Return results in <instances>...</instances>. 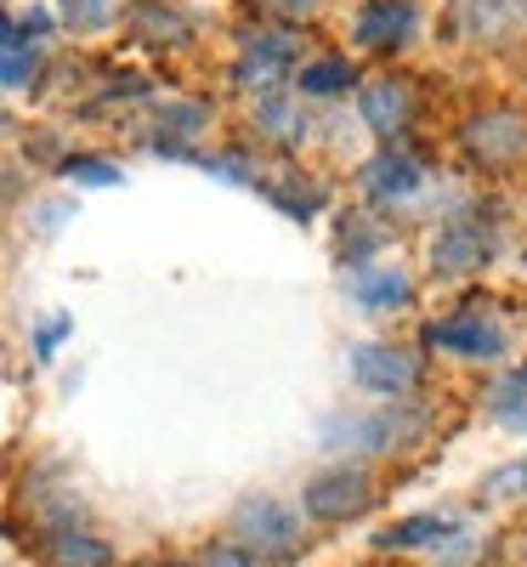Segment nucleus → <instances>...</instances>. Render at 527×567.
I'll list each match as a JSON object with an SVG mask.
<instances>
[{"label": "nucleus", "mask_w": 527, "mask_h": 567, "mask_svg": "<svg viewBox=\"0 0 527 567\" xmlns=\"http://www.w3.org/2000/svg\"><path fill=\"white\" fill-rule=\"evenodd\" d=\"M431 414L420 403H374V409H341L318 425V437L329 454H352V460H386V454H403L425 437Z\"/></svg>", "instance_id": "f257e3e1"}, {"label": "nucleus", "mask_w": 527, "mask_h": 567, "mask_svg": "<svg viewBox=\"0 0 527 567\" xmlns=\"http://www.w3.org/2000/svg\"><path fill=\"white\" fill-rule=\"evenodd\" d=\"M459 154L471 171H488V176H505V171H521L527 165V103H483L471 109L454 131Z\"/></svg>", "instance_id": "f03ea898"}, {"label": "nucleus", "mask_w": 527, "mask_h": 567, "mask_svg": "<svg viewBox=\"0 0 527 567\" xmlns=\"http://www.w3.org/2000/svg\"><path fill=\"white\" fill-rule=\"evenodd\" d=\"M227 539L245 545L261 567H283V561L307 556V528H301V516L283 505L278 494H245V499H238L232 516H227Z\"/></svg>", "instance_id": "7ed1b4c3"}, {"label": "nucleus", "mask_w": 527, "mask_h": 567, "mask_svg": "<svg viewBox=\"0 0 527 567\" xmlns=\"http://www.w3.org/2000/svg\"><path fill=\"white\" fill-rule=\"evenodd\" d=\"M494 256H499V221L476 216V210H454L431 233V267H437V278H476L494 267Z\"/></svg>", "instance_id": "20e7f679"}, {"label": "nucleus", "mask_w": 527, "mask_h": 567, "mask_svg": "<svg viewBox=\"0 0 527 567\" xmlns=\"http://www.w3.org/2000/svg\"><path fill=\"white\" fill-rule=\"evenodd\" d=\"M369 505H374V477L358 460H341V465L318 471V477H307V488H301L307 523H323V528L352 523V516H363Z\"/></svg>", "instance_id": "39448f33"}, {"label": "nucleus", "mask_w": 527, "mask_h": 567, "mask_svg": "<svg viewBox=\"0 0 527 567\" xmlns=\"http://www.w3.org/2000/svg\"><path fill=\"white\" fill-rule=\"evenodd\" d=\"M448 34L471 52H499L527 34V0H448Z\"/></svg>", "instance_id": "423d86ee"}, {"label": "nucleus", "mask_w": 527, "mask_h": 567, "mask_svg": "<svg viewBox=\"0 0 527 567\" xmlns=\"http://www.w3.org/2000/svg\"><path fill=\"white\" fill-rule=\"evenodd\" d=\"M296 58H301L296 29H250L245 40H238V69H232V80L261 97V91L283 85V74L296 69Z\"/></svg>", "instance_id": "0eeeda50"}, {"label": "nucleus", "mask_w": 527, "mask_h": 567, "mask_svg": "<svg viewBox=\"0 0 527 567\" xmlns=\"http://www.w3.org/2000/svg\"><path fill=\"white\" fill-rule=\"evenodd\" d=\"M352 381L374 398H409L425 381V363L392 341H358L352 347Z\"/></svg>", "instance_id": "6e6552de"}, {"label": "nucleus", "mask_w": 527, "mask_h": 567, "mask_svg": "<svg viewBox=\"0 0 527 567\" xmlns=\"http://www.w3.org/2000/svg\"><path fill=\"white\" fill-rule=\"evenodd\" d=\"M358 114H363V125L392 148V142L414 125V114H420V91H414V80H403V74L358 80Z\"/></svg>", "instance_id": "1a4fd4ad"}, {"label": "nucleus", "mask_w": 527, "mask_h": 567, "mask_svg": "<svg viewBox=\"0 0 527 567\" xmlns=\"http://www.w3.org/2000/svg\"><path fill=\"white\" fill-rule=\"evenodd\" d=\"M425 347L431 352H448V358H471V363H494L505 358V329L488 318V312H454V318H437V323H425Z\"/></svg>", "instance_id": "9d476101"}, {"label": "nucleus", "mask_w": 527, "mask_h": 567, "mask_svg": "<svg viewBox=\"0 0 527 567\" xmlns=\"http://www.w3.org/2000/svg\"><path fill=\"white\" fill-rule=\"evenodd\" d=\"M425 182H431L425 165L409 148H397V142L358 165V187H363V199H374V205H409Z\"/></svg>", "instance_id": "9b49d317"}, {"label": "nucleus", "mask_w": 527, "mask_h": 567, "mask_svg": "<svg viewBox=\"0 0 527 567\" xmlns=\"http://www.w3.org/2000/svg\"><path fill=\"white\" fill-rule=\"evenodd\" d=\"M352 40L363 52H403L420 40V7L414 0H363L352 18Z\"/></svg>", "instance_id": "f8f14e48"}, {"label": "nucleus", "mask_w": 527, "mask_h": 567, "mask_svg": "<svg viewBox=\"0 0 527 567\" xmlns=\"http://www.w3.org/2000/svg\"><path fill=\"white\" fill-rule=\"evenodd\" d=\"M347 296L363 307V312H397L414 301V278L397 267V261H358L347 272Z\"/></svg>", "instance_id": "ddd939ff"}, {"label": "nucleus", "mask_w": 527, "mask_h": 567, "mask_svg": "<svg viewBox=\"0 0 527 567\" xmlns=\"http://www.w3.org/2000/svg\"><path fill=\"white\" fill-rule=\"evenodd\" d=\"M23 505L34 516V534H58V528H85L91 523L85 499L63 483H45V471H34V477L23 483Z\"/></svg>", "instance_id": "4468645a"}, {"label": "nucleus", "mask_w": 527, "mask_h": 567, "mask_svg": "<svg viewBox=\"0 0 527 567\" xmlns=\"http://www.w3.org/2000/svg\"><path fill=\"white\" fill-rule=\"evenodd\" d=\"M459 534H465L459 516H443V511H414V516H397L392 528H380V534H374V545H380V550H448Z\"/></svg>", "instance_id": "2eb2a0df"}, {"label": "nucleus", "mask_w": 527, "mask_h": 567, "mask_svg": "<svg viewBox=\"0 0 527 567\" xmlns=\"http://www.w3.org/2000/svg\"><path fill=\"white\" fill-rule=\"evenodd\" d=\"M40 561L45 567H120L114 539H103L97 528H58V534H40Z\"/></svg>", "instance_id": "dca6fc26"}, {"label": "nucleus", "mask_w": 527, "mask_h": 567, "mask_svg": "<svg viewBox=\"0 0 527 567\" xmlns=\"http://www.w3.org/2000/svg\"><path fill=\"white\" fill-rule=\"evenodd\" d=\"M250 120H256V131H261L267 142H278V148H301V142H307V103L296 97L290 85L261 91L256 109H250Z\"/></svg>", "instance_id": "f3484780"}, {"label": "nucleus", "mask_w": 527, "mask_h": 567, "mask_svg": "<svg viewBox=\"0 0 527 567\" xmlns=\"http://www.w3.org/2000/svg\"><path fill=\"white\" fill-rule=\"evenodd\" d=\"M358 85V63L352 58H307L301 69H296V97L307 103H329V97H347V91Z\"/></svg>", "instance_id": "a211bd4d"}, {"label": "nucleus", "mask_w": 527, "mask_h": 567, "mask_svg": "<svg viewBox=\"0 0 527 567\" xmlns=\"http://www.w3.org/2000/svg\"><path fill=\"white\" fill-rule=\"evenodd\" d=\"M488 420L499 425V432H510V437H527V363L510 369L505 381H494V392H488Z\"/></svg>", "instance_id": "6ab92c4d"}, {"label": "nucleus", "mask_w": 527, "mask_h": 567, "mask_svg": "<svg viewBox=\"0 0 527 567\" xmlns=\"http://www.w3.org/2000/svg\"><path fill=\"white\" fill-rule=\"evenodd\" d=\"M34 80H40V45H34L29 34H12L7 45H0V85L23 91V85H34Z\"/></svg>", "instance_id": "aec40b11"}, {"label": "nucleus", "mask_w": 527, "mask_h": 567, "mask_svg": "<svg viewBox=\"0 0 527 567\" xmlns=\"http://www.w3.org/2000/svg\"><path fill=\"white\" fill-rule=\"evenodd\" d=\"M476 494H483V499H527V454L521 460H505V465H494L488 471V477L483 483H476Z\"/></svg>", "instance_id": "412c9836"}, {"label": "nucleus", "mask_w": 527, "mask_h": 567, "mask_svg": "<svg viewBox=\"0 0 527 567\" xmlns=\"http://www.w3.org/2000/svg\"><path fill=\"white\" fill-rule=\"evenodd\" d=\"M205 125H210V109H205V103H165V109H159V131H170V136H159V142L199 136Z\"/></svg>", "instance_id": "4be33fe9"}, {"label": "nucleus", "mask_w": 527, "mask_h": 567, "mask_svg": "<svg viewBox=\"0 0 527 567\" xmlns=\"http://www.w3.org/2000/svg\"><path fill=\"white\" fill-rule=\"evenodd\" d=\"M63 176H74L80 187H114L125 171H120L114 159H97V154H69V159H63Z\"/></svg>", "instance_id": "5701e85b"}, {"label": "nucleus", "mask_w": 527, "mask_h": 567, "mask_svg": "<svg viewBox=\"0 0 527 567\" xmlns=\"http://www.w3.org/2000/svg\"><path fill=\"white\" fill-rule=\"evenodd\" d=\"M187 567H261V561H256L245 545H232V539L221 534V539H205L194 556H187Z\"/></svg>", "instance_id": "b1692460"}, {"label": "nucleus", "mask_w": 527, "mask_h": 567, "mask_svg": "<svg viewBox=\"0 0 527 567\" xmlns=\"http://www.w3.org/2000/svg\"><path fill=\"white\" fill-rule=\"evenodd\" d=\"M352 227H341V256H347V267H358V261H369L374 250H380V239H386V233L380 227H358V216H347Z\"/></svg>", "instance_id": "393cba45"}, {"label": "nucleus", "mask_w": 527, "mask_h": 567, "mask_svg": "<svg viewBox=\"0 0 527 567\" xmlns=\"http://www.w3.org/2000/svg\"><path fill=\"white\" fill-rule=\"evenodd\" d=\"M114 18V0H63V23L91 34V29H103Z\"/></svg>", "instance_id": "a878e982"}, {"label": "nucleus", "mask_w": 527, "mask_h": 567, "mask_svg": "<svg viewBox=\"0 0 527 567\" xmlns=\"http://www.w3.org/2000/svg\"><path fill=\"white\" fill-rule=\"evenodd\" d=\"M261 7L278 18V29H290V23H312L323 12V0H261Z\"/></svg>", "instance_id": "bb28decb"}, {"label": "nucleus", "mask_w": 527, "mask_h": 567, "mask_svg": "<svg viewBox=\"0 0 527 567\" xmlns=\"http://www.w3.org/2000/svg\"><path fill=\"white\" fill-rule=\"evenodd\" d=\"M69 329H74L69 318H52V323H40V329H34V358H40V363H52V352L63 347V336H69Z\"/></svg>", "instance_id": "cd10ccee"}, {"label": "nucleus", "mask_w": 527, "mask_h": 567, "mask_svg": "<svg viewBox=\"0 0 527 567\" xmlns=\"http://www.w3.org/2000/svg\"><path fill=\"white\" fill-rule=\"evenodd\" d=\"M12 34H18V29H12V18H7V12H0V45H7Z\"/></svg>", "instance_id": "c85d7f7f"}, {"label": "nucleus", "mask_w": 527, "mask_h": 567, "mask_svg": "<svg viewBox=\"0 0 527 567\" xmlns=\"http://www.w3.org/2000/svg\"><path fill=\"white\" fill-rule=\"evenodd\" d=\"M131 567H187V561H165V556H154V561H131Z\"/></svg>", "instance_id": "c756f323"}]
</instances>
